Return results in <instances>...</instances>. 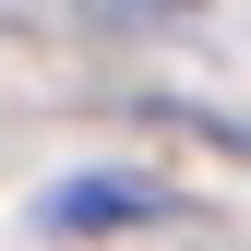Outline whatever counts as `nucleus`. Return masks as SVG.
Returning a JSON list of instances; mask_svg holds the SVG:
<instances>
[{"mask_svg":"<svg viewBox=\"0 0 251 251\" xmlns=\"http://www.w3.org/2000/svg\"><path fill=\"white\" fill-rule=\"evenodd\" d=\"M144 215H179V192H155V179H72V192H48V227H144Z\"/></svg>","mask_w":251,"mask_h":251,"instance_id":"1","label":"nucleus"}]
</instances>
